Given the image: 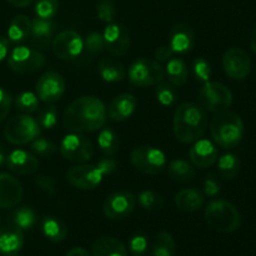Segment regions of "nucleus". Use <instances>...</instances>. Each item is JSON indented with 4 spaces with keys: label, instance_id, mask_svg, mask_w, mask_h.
Listing matches in <instances>:
<instances>
[{
    "label": "nucleus",
    "instance_id": "obj_37",
    "mask_svg": "<svg viewBox=\"0 0 256 256\" xmlns=\"http://www.w3.org/2000/svg\"><path fill=\"white\" fill-rule=\"evenodd\" d=\"M140 206L149 212H156L164 206V198L152 190H144L138 196Z\"/></svg>",
    "mask_w": 256,
    "mask_h": 256
},
{
    "label": "nucleus",
    "instance_id": "obj_7",
    "mask_svg": "<svg viewBox=\"0 0 256 256\" xmlns=\"http://www.w3.org/2000/svg\"><path fill=\"white\" fill-rule=\"evenodd\" d=\"M199 104L206 112H222L229 109L232 104V94L225 85L216 82H204L198 94Z\"/></svg>",
    "mask_w": 256,
    "mask_h": 256
},
{
    "label": "nucleus",
    "instance_id": "obj_29",
    "mask_svg": "<svg viewBox=\"0 0 256 256\" xmlns=\"http://www.w3.org/2000/svg\"><path fill=\"white\" fill-rule=\"evenodd\" d=\"M165 75H168V80L174 86H182L188 82L189 76V69L185 62L180 58H172L168 62Z\"/></svg>",
    "mask_w": 256,
    "mask_h": 256
},
{
    "label": "nucleus",
    "instance_id": "obj_12",
    "mask_svg": "<svg viewBox=\"0 0 256 256\" xmlns=\"http://www.w3.org/2000/svg\"><path fill=\"white\" fill-rule=\"evenodd\" d=\"M52 52L62 60H75L84 50V40L75 30H64L52 39Z\"/></svg>",
    "mask_w": 256,
    "mask_h": 256
},
{
    "label": "nucleus",
    "instance_id": "obj_32",
    "mask_svg": "<svg viewBox=\"0 0 256 256\" xmlns=\"http://www.w3.org/2000/svg\"><path fill=\"white\" fill-rule=\"evenodd\" d=\"M240 170V160L234 154H225L218 162V172L224 180H232Z\"/></svg>",
    "mask_w": 256,
    "mask_h": 256
},
{
    "label": "nucleus",
    "instance_id": "obj_44",
    "mask_svg": "<svg viewBox=\"0 0 256 256\" xmlns=\"http://www.w3.org/2000/svg\"><path fill=\"white\" fill-rule=\"evenodd\" d=\"M129 249L135 256L144 255L148 250V239L142 234H136L130 239Z\"/></svg>",
    "mask_w": 256,
    "mask_h": 256
},
{
    "label": "nucleus",
    "instance_id": "obj_4",
    "mask_svg": "<svg viewBox=\"0 0 256 256\" xmlns=\"http://www.w3.org/2000/svg\"><path fill=\"white\" fill-rule=\"evenodd\" d=\"M204 218L210 229L220 234H230L239 229L242 224L239 210L232 202L216 199L206 205Z\"/></svg>",
    "mask_w": 256,
    "mask_h": 256
},
{
    "label": "nucleus",
    "instance_id": "obj_53",
    "mask_svg": "<svg viewBox=\"0 0 256 256\" xmlns=\"http://www.w3.org/2000/svg\"><path fill=\"white\" fill-rule=\"evenodd\" d=\"M250 46H252V52L256 54V28L254 29V32H252V38H250Z\"/></svg>",
    "mask_w": 256,
    "mask_h": 256
},
{
    "label": "nucleus",
    "instance_id": "obj_19",
    "mask_svg": "<svg viewBox=\"0 0 256 256\" xmlns=\"http://www.w3.org/2000/svg\"><path fill=\"white\" fill-rule=\"evenodd\" d=\"M136 106L138 100L134 95L129 94V92L120 94L110 102L109 106L106 109L108 118L112 120V122H126L134 114Z\"/></svg>",
    "mask_w": 256,
    "mask_h": 256
},
{
    "label": "nucleus",
    "instance_id": "obj_22",
    "mask_svg": "<svg viewBox=\"0 0 256 256\" xmlns=\"http://www.w3.org/2000/svg\"><path fill=\"white\" fill-rule=\"evenodd\" d=\"M169 45L174 54H188L195 45V35L192 28L185 22H179L172 30Z\"/></svg>",
    "mask_w": 256,
    "mask_h": 256
},
{
    "label": "nucleus",
    "instance_id": "obj_41",
    "mask_svg": "<svg viewBox=\"0 0 256 256\" xmlns=\"http://www.w3.org/2000/svg\"><path fill=\"white\" fill-rule=\"evenodd\" d=\"M84 49H86V52L92 55L102 52V50L105 49L102 34H100V32H90L89 34L85 36Z\"/></svg>",
    "mask_w": 256,
    "mask_h": 256
},
{
    "label": "nucleus",
    "instance_id": "obj_35",
    "mask_svg": "<svg viewBox=\"0 0 256 256\" xmlns=\"http://www.w3.org/2000/svg\"><path fill=\"white\" fill-rule=\"evenodd\" d=\"M175 88L176 86H174L172 82H164V80L158 84L155 94H156L158 102H159L162 106H172V105H174L175 102H176L178 92Z\"/></svg>",
    "mask_w": 256,
    "mask_h": 256
},
{
    "label": "nucleus",
    "instance_id": "obj_47",
    "mask_svg": "<svg viewBox=\"0 0 256 256\" xmlns=\"http://www.w3.org/2000/svg\"><path fill=\"white\" fill-rule=\"evenodd\" d=\"M202 189H204V195H208L210 198L216 196L220 192L219 184H218V182L212 176L205 178L204 182H202Z\"/></svg>",
    "mask_w": 256,
    "mask_h": 256
},
{
    "label": "nucleus",
    "instance_id": "obj_43",
    "mask_svg": "<svg viewBox=\"0 0 256 256\" xmlns=\"http://www.w3.org/2000/svg\"><path fill=\"white\" fill-rule=\"evenodd\" d=\"M96 14L102 22H112L115 16V6L112 2V0H100V2L96 6Z\"/></svg>",
    "mask_w": 256,
    "mask_h": 256
},
{
    "label": "nucleus",
    "instance_id": "obj_51",
    "mask_svg": "<svg viewBox=\"0 0 256 256\" xmlns=\"http://www.w3.org/2000/svg\"><path fill=\"white\" fill-rule=\"evenodd\" d=\"M65 256H92V255H90V252H88V250H85L84 248L76 246V248H72V250H69Z\"/></svg>",
    "mask_w": 256,
    "mask_h": 256
},
{
    "label": "nucleus",
    "instance_id": "obj_24",
    "mask_svg": "<svg viewBox=\"0 0 256 256\" xmlns=\"http://www.w3.org/2000/svg\"><path fill=\"white\" fill-rule=\"evenodd\" d=\"M175 206L185 212H194L202 209L205 202V195L200 190L189 188L182 189L175 195Z\"/></svg>",
    "mask_w": 256,
    "mask_h": 256
},
{
    "label": "nucleus",
    "instance_id": "obj_17",
    "mask_svg": "<svg viewBox=\"0 0 256 256\" xmlns=\"http://www.w3.org/2000/svg\"><path fill=\"white\" fill-rule=\"evenodd\" d=\"M219 152L216 145L208 139H199L194 142L189 152L190 162L200 169L212 166L218 162Z\"/></svg>",
    "mask_w": 256,
    "mask_h": 256
},
{
    "label": "nucleus",
    "instance_id": "obj_52",
    "mask_svg": "<svg viewBox=\"0 0 256 256\" xmlns=\"http://www.w3.org/2000/svg\"><path fill=\"white\" fill-rule=\"evenodd\" d=\"M12 5L18 8H25L28 5H30L32 2H34V0H8Z\"/></svg>",
    "mask_w": 256,
    "mask_h": 256
},
{
    "label": "nucleus",
    "instance_id": "obj_13",
    "mask_svg": "<svg viewBox=\"0 0 256 256\" xmlns=\"http://www.w3.org/2000/svg\"><path fill=\"white\" fill-rule=\"evenodd\" d=\"M136 199L129 192H116L105 199L102 212L110 220H122L134 210Z\"/></svg>",
    "mask_w": 256,
    "mask_h": 256
},
{
    "label": "nucleus",
    "instance_id": "obj_55",
    "mask_svg": "<svg viewBox=\"0 0 256 256\" xmlns=\"http://www.w3.org/2000/svg\"><path fill=\"white\" fill-rule=\"evenodd\" d=\"M12 256H19V255H12Z\"/></svg>",
    "mask_w": 256,
    "mask_h": 256
},
{
    "label": "nucleus",
    "instance_id": "obj_5",
    "mask_svg": "<svg viewBox=\"0 0 256 256\" xmlns=\"http://www.w3.org/2000/svg\"><path fill=\"white\" fill-rule=\"evenodd\" d=\"M40 134V126L36 119L29 114L16 115L6 122L4 136L10 144L25 145L34 142Z\"/></svg>",
    "mask_w": 256,
    "mask_h": 256
},
{
    "label": "nucleus",
    "instance_id": "obj_9",
    "mask_svg": "<svg viewBox=\"0 0 256 256\" xmlns=\"http://www.w3.org/2000/svg\"><path fill=\"white\" fill-rule=\"evenodd\" d=\"M8 64L10 69L18 74H30L44 66L45 56L36 49L20 45L12 50L8 58Z\"/></svg>",
    "mask_w": 256,
    "mask_h": 256
},
{
    "label": "nucleus",
    "instance_id": "obj_23",
    "mask_svg": "<svg viewBox=\"0 0 256 256\" xmlns=\"http://www.w3.org/2000/svg\"><path fill=\"white\" fill-rule=\"evenodd\" d=\"M55 24L52 20L42 19V18H35L32 20V42L35 48L39 49H48L49 44L52 42L54 36Z\"/></svg>",
    "mask_w": 256,
    "mask_h": 256
},
{
    "label": "nucleus",
    "instance_id": "obj_38",
    "mask_svg": "<svg viewBox=\"0 0 256 256\" xmlns=\"http://www.w3.org/2000/svg\"><path fill=\"white\" fill-rule=\"evenodd\" d=\"M59 12V0H36L35 12L38 18L52 20Z\"/></svg>",
    "mask_w": 256,
    "mask_h": 256
},
{
    "label": "nucleus",
    "instance_id": "obj_42",
    "mask_svg": "<svg viewBox=\"0 0 256 256\" xmlns=\"http://www.w3.org/2000/svg\"><path fill=\"white\" fill-rule=\"evenodd\" d=\"M192 72H194L195 78L202 82H209L210 76H212V66L204 58H196L192 62Z\"/></svg>",
    "mask_w": 256,
    "mask_h": 256
},
{
    "label": "nucleus",
    "instance_id": "obj_27",
    "mask_svg": "<svg viewBox=\"0 0 256 256\" xmlns=\"http://www.w3.org/2000/svg\"><path fill=\"white\" fill-rule=\"evenodd\" d=\"M42 232L48 240L52 242H60L66 239L68 226L60 219L55 216H45L42 220Z\"/></svg>",
    "mask_w": 256,
    "mask_h": 256
},
{
    "label": "nucleus",
    "instance_id": "obj_20",
    "mask_svg": "<svg viewBox=\"0 0 256 256\" xmlns=\"http://www.w3.org/2000/svg\"><path fill=\"white\" fill-rule=\"evenodd\" d=\"M6 165L12 172L18 175H30L39 168V160L32 152L18 149L6 156Z\"/></svg>",
    "mask_w": 256,
    "mask_h": 256
},
{
    "label": "nucleus",
    "instance_id": "obj_39",
    "mask_svg": "<svg viewBox=\"0 0 256 256\" xmlns=\"http://www.w3.org/2000/svg\"><path fill=\"white\" fill-rule=\"evenodd\" d=\"M36 122L40 128H44V129H52V128L56 125L58 122V109L54 105H48L44 109L40 110Z\"/></svg>",
    "mask_w": 256,
    "mask_h": 256
},
{
    "label": "nucleus",
    "instance_id": "obj_15",
    "mask_svg": "<svg viewBox=\"0 0 256 256\" xmlns=\"http://www.w3.org/2000/svg\"><path fill=\"white\" fill-rule=\"evenodd\" d=\"M102 38L105 49L112 56H122L126 54L130 45V32L126 26L119 22H110L105 28Z\"/></svg>",
    "mask_w": 256,
    "mask_h": 256
},
{
    "label": "nucleus",
    "instance_id": "obj_11",
    "mask_svg": "<svg viewBox=\"0 0 256 256\" xmlns=\"http://www.w3.org/2000/svg\"><path fill=\"white\" fill-rule=\"evenodd\" d=\"M66 179L76 189L92 190L102 184L104 174L98 165L78 164L68 170Z\"/></svg>",
    "mask_w": 256,
    "mask_h": 256
},
{
    "label": "nucleus",
    "instance_id": "obj_6",
    "mask_svg": "<svg viewBox=\"0 0 256 256\" xmlns=\"http://www.w3.org/2000/svg\"><path fill=\"white\" fill-rule=\"evenodd\" d=\"M128 76L135 86H152L165 79V69L156 60L140 58L130 65Z\"/></svg>",
    "mask_w": 256,
    "mask_h": 256
},
{
    "label": "nucleus",
    "instance_id": "obj_50",
    "mask_svg": "<svg viewBox=\"0 0 256 256\" xmlns=\"http://www.w3.org/2000/svg\"><path fill=\"white\" fill-rule=\"evenodd\" d=\"M9 40L2 36V35H0V62L6 58L8 52H9Z\"/></svg>",
    "mask_w": 256,
    "mask_h": 256
},
{
    "label": "nucleus",
    "instance_id": "obj_28",
    "mask_svg": "<svg viewBox=\"0 0 256 256\" xmlns=\"http://www.w3.org/2000/svg\"><path fill=\"white\" fill-rule=\"evenodd\" d=\"M32 32V20L24 14L16 15L12 20L8 29V38L12 42H22L30 36Z\"/></svg>",
    "mask_w": 256,
    "mask_h": 256
},
{
    "label": "nucleus",
    "instance_id": "obj_46",
    "mask_svg": "<svg viewBox=\"0 0 256 256\" xmlns=\"http://www.w3.org/2000/svg\"><path fill=\"white\" fill-rule=\"evenodd\" d=\"M35 185L36 188H39L42 192H46V194L52 195L55 192V182L50 176H45V175H42V176H38L35 179Z\"/></svg>",
    "mask_w": 256,
    "mask_h": 256
},
{
    "label": "nucleus",
    "instance_id": "obj_8",
    "mask_svg": "<svg viewBox=\"0 0 256 256\" xmlns=\"http://www.w3.org/2000/svg\"><path fill=\"white\" fill-rule=\"evenodd\" d=\"M130 162L138 172L146 175H158L166 168V156L160 149L142 145L132 150Z\"/></svg>",
    "mask_w": 256,
    "mask_h": 256
},
{
    "label": "nucleus",
    "instance_id": "obj_2",
    "mask_svg": "<svg viewBox=\"0 0 256 256\" xmlns=\"http://www.w3.org/2000/svg\"><path fill=\"white\" fill-rule=\"evenodd\" d=\"M172 128L175 136L180 142H195L206 132V110L198 102H182L174 112Z\"/></svg>",
    "mask_w": 256,
    "mask_h": 256
},
{
    "label": "nucleus",
    "instance_id": "obj_18",
    "mask_svg": "<svg viewBox=\"0 0 256 256\" xmlns=\"http://www.w3.org/2000/svg\"><path fill=\"white\" fill-rule=\"evenodd\" d=\"M22 186L12 175L0 172V209H10L22 202Z\"/></svg>",
    "mask_w": 256,
    "mask_h": 256
},
{
    "label": "nucleus",
    "instance_id": "obj_30",
    "mask_svg": "<svg viewBox=\"0 0 256 256\" xmlns=\"http://www.w3.org/2000/svg\"><path fill=\"white\" fill-rule=\"evenodd\" d=\"M170 178L178 182H189L195 178L194 165L184 159L172 160L168 168Z\"/></svg>",
    "mask_w": 256,
    "mask_h": 256
},
{
    "label": "nucleus",
    "instance_id": "obj_21",
    "mask_svg": "<svg viewBox=\"0 0 256 256\" xmlns=\"http://www.w3.org/2000/svg\"><path fill=\"white\" fill-rule=\"evenodd\" d=\"M24 246L22 230L12 225H5L0 229V254L2 256L18 255Z\"/></svg>",
    "mask_w": 256,
    "mask_h": 256
},
{
    "label": "nucleus",
    "instance_id": "obj_49",
    "mask_svg": "<svg viewBox=\"0 0 256 256\" xmlns=\"http://www.w3.org/2000/svg\"><path fill=\"white\" fill-rule=\"evenodd\" d=\"M96 165L99 166V169L102 170V172L104 174V176L105 175L112 174V172H115V169H116V162L112 159H108V158L104 160H100Z\"/></svg>",
    "mask_w": 256,
    "mask_h": 256
},
{
    "label": "nucleus",
    "instance_id": "obj_45",
    "mask_svg": "<svg viewBox=\"0 0 256 256\" xmlns=\"http://www.w3.org/2000/svg\"><path fill=\"white\" fill-rule=\"evenodd\" d=\"M12 104V98L6 90L0 88V122L8 116Z\"/></svg>",
    "mask_w": 256,
    "mask_h": 256
},
{
    "label": "nucleus",
    "instance_id": "obj_40",
    "mask_svg": "<svg viewBox=\"0 0 256 256\" xmlns=\"http://www.w3.org/2000/svg\"><path fill=\"white\" fill-rule=\"evenodd\" d=\"M32 152L38 156H52L58 152V146L54 142H49V140L44 139V138H36L34 142H32V146H30Z\"/></svg>",
    "mask_w": 256,
    "mask_h": 256
},
{
    "label": "nucleus",
    "instance_id": "obj_10",
    "mask_svg": "<svg viewBox=\"0 0 256 256\" xmlns=\"http://www.w3.org/2000/svg\"><path fill=\"white\" fill-rule=\"evenodd\" d=\"M60 152L66 160L78 164L89 162L94 155L92 142L79 132L65 135L60 142Z\"/></svg>",
    "mask_w": 256,
    "mask_h": 256
},
{
    "label": "nucleus",
    "instance_id": "obj_1",
    "mask_svg": "<svg viewBox=\"0 0 256 256\" xmlns=\"http://www.w3.org/2000/svg\"><path fill=\"white\" fill-rule=\"evenodd\" d=\"M62 120L72 132H98L106 124V106L96 96L78 98L66 108Z\"/></svg>",
    "mask_w": 256,
    "mask_h": 256
},
{
    "label": "nucleus",
    "instance_id": "obj_3",
    "mask_svg": "<svg viewBox=\"0 0 256 256\" xmlns=\"http://www.w3.org/2000/svg\"><path fill=\"white\" fill-rule=\"evenodd\" d=\"M210 134L219 146L232 149L239 145L244 135V122L236 112H216L210 124Z\"/></svg>",
    "mask_w": 256,
    "mask_h": 256
},
{
    "label": "nucleus",
    "instance_id": "obj_33",
    "mask_svg": "<svg viewBox=\"0 0 256 256\" xmlns=\"http://www.w3.org/2000/svg\"><path fill=\"white\" fill-rule=\"evenodd\" d=\"M176 245L175 240L169 232H162L155 236L152 245V255L154 256H174Z\"/></svg>",
    "mask_w": 256,
    "mask_h": 256
},
{
    "label": "nucleus",
    "instance_id": "obj_48",
    "mask_svg": "<svg viewBox=\"0 0 256 256\" xmlns=\"http://www.w3.org/2000/svg\"><path fill=\"white\" fill-rule=\"evenodd\" d=\"M172 55H174V52L172 50V48L169 45H162L155 52V59L158 62H168L172 59Z\"/></svg>",
    "mask_w": 256,
    "mask_h": 256
},
{
    "label": "nucleus",
    "instance_id": "obj_25",
    "mask_svg": "<svg viewBox=\"0 0 256 256\" xmlns=\"http://www.w3.org/2000/svg\"><path fill=\"white\" fill-rule=\"evenodd\" d=\"M98 72H99L100 78L106 82H122L126 75L124 65L112 58L100 59L99 64H98Z\"/></svg>",
    "mask_w": 256,
    "mask_h": 256
},
{
    "label": "nucleus",
    "instance_id": "obj_36",
    "mask_svg": "<svg viewBox=\"0 0 256 256\" xmlns=\"http://www.w3.org/2000/svg\"><path fill=\"white\" fill-rule=\"evenodd\" d=\"M15 105L19 112H24V114H32L39 110V98L32 92H20L15 98Z\"/></svg>",
    "mask_w": 256,
    "mask_h": 256
},
{
    "label": "nucleus",
    "instance_id": "obj_54",
    "mask_svg": "<svg viewBox=\"0 0 256 256\" xmlns=\"http://www.w3.org/2000/svg\"><path fill=\"white\" fill-rule=\"evenodd\" d=\"M5 162H6V156H5L4 150L0 148V166H2L5 164Z\"/></svg>",
    "mask_w": 256,
    "mask_h": 256
},
{
    "label": "nucleus",
    "instance_id": "obj_34",
    "mask_svg": "<svg viewBox=\"0 0 256 256\" xmlns=\"http://www.w3.org/2000/svg\"><path fill=\"white\" fill-rule=\"evenodd\" d=\"M12 222L15 226L22 230H30L38 222V215L32 208L22 206L15 210L12 215Z\"/></svg>",
    "mask_w": 256,
    "mask_h": 256
},
{
    "label": "nucleus",
    "instance_id": "obj_31",
    "mask_svg": "<svg viewBox=\"0 0 256 256\" xmlns=\"http://www.w3.org/2000/svg\"><path fill=\"white\" fill-rule=\"evenodd\" d=\"M98 145L100 150L108 156H114L119 152L120 140L119 135L112 128H102L98 136Z\"/></svg>",
    "mask_w": 256,
    "mask_h": 256
},
{
    "label": "nucleus",
    "instance_id": "obj_16",
    "mask_svg": "<svg viewBox=\"0 0 256 256\" xmlns=\"http://www.w3.org/2000/svg\"><path fill=\"white\" fill-rule=\"evenodd\" d=\"M39 100L44 102H55L62 99L65 92V80L55 72H48L39 78L35 85Z\"/></svg>",
    "mask_w": 256,
    "mask_h": 256
},
{
    "label": "nucleus",
    "instance_id": "obj_14",
    "mask_svg": "<svg viewBox=\"0 0 256 256\" xmlns=\"http://www.w3.org/2000/svg\"><path fill=\"white\" fill-rule=\"evenodd\" d=\"M222 68L229 78L244 80L252 72V60L248 52L240 48H232L222 56Z\"/></svg>",
    "mask_w": 256,
    "mask_h": 256
},
{
    "label": "nucleus",
    "instance_id": "obj_26",
    "mask_svg": "<svg viewBox=\"0 0 256 256\" xmlns=\"http://www.w3.org/2000/svg\"><path fill=\"white\" fill-rule=\"evenodd\" d=\"M92 256H128L126 248L112 236H102L92 244Z\"/></svg>",
    "mask_w": 256,
    "mask_h": 256
}]
</instances>
